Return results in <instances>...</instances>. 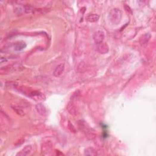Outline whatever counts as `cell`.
Listing matches in <instances>:
<instances>
[{
  "label": "cell",
  "instance_id": "cell-1",
  "mask_svg": "<svg viewBox=\"0 0 156 156\" xmlns=\"http://www.w3.org/2000/svg\"><path fill=\"white\" fill-rule=\"evenodd\" d=\"M78 126L81 131L84 132L86 137L89 140H94L96 138V134L93 130L91 128L84 120L78 121Z\"/></svg>",
  "mask_w": 156,
  "mask_h": 156
},
{
  "label": "cell",
  "instance_id": "cell-2",
  "mask_svg": "<svg viewBox=\"0 0 156 156\" xmlns=\"http://www.w3.org/2000/svg\"><path fill=\"white\" fill-rule=\"evenodd\" d=\"M109 20L113 24H118L122 18V12L118 8H113L109 12Z\"/></svg>",
  "mask_w": 156,
  "mask_h": 156
},
{
  "label": "cell",
  "instance_id": "cell-3",
  "mask_svg": "<svg viewBox=\"0 0 156 156\" xmlns=\"http://www.w3.org/2000/svg\"><path fill=\"white\" fill-rule=\"evenodd\" d=\"M28 96L32 99L36 101H41L45 99V95L38 91H30L28 93Z\"/></svg>",
  "mask_w": 156,
  "mask_h": 156
},
{
  "label": "cell",
  "instance_id": "cell-4",
  "mask_svg": "<svg viewBox=\"0 0 156 156\" xmlns=\"http://www.w3.org/2000/svg\"><path fill=\"white\" fill-rule=\"evenodd\" d=\"M67 110L70 115L74 116H77L78 115V113H79L78 112L77 107L73 100H71L68 103V104L67 106Z\"/></svg>",
  "mask_w": 156,
  "mask_h": 156
},
{
  "label": "cell",
  "instance_id": "cell-5",
  "mask_svg": "<svg viewBox=\"0 0 156 156\" xmlns=\"http://www.w3.org/2000/svg\"><path fill=\"white\" fill-rule=\"evenodd\" d=\"M104 38H105L104 33V32H102V31H96L93 36V40L96 45L102 43L104 40Z\"/></svg>",
  "mask_w": 156,
  "mask_h": 156
},
{
  "label": "cell",
  "instance_id": "cell-6",
  "mask_svg": "<svg viewBox=\"0 0 156 156\" xmlns=\"http://www.w3.org/2000/svg\"><path fill=\"white\" fill-rule=\"evenodd\" d=\"M151 38V35L149 33L144 34L140 38V40H139L140 45L142 47L146 46L150 40Z\"/></svg>",
  "mask_w": 156,
  "mask_h": 156
},
{
  "label": "cell",
  "instance_id": "cell-7",
  "mask_svg": "<svg viewBox=\"0 0 156 156\" xmlns=\"http://www.w3.org/2000/svg\"><path fill=\"white\" fill-rule=\"evenodd\" d=\"M97 50L99 53L101 54H105L107 53L109 51V48L107 44L106 43H101L97 45Z\"/></svg>",
  "mask_w": 156,
  "mask_h": 156
},
{
  "label": "cell",
  "instance_id": "cell-8",
  "mask_svg": "<svg viewBox=\"0 0 156 156\" xmlns=\"http://www.w3.org/2000/svg\"><path fill=\"white\" fill-rule=\"evenodd\" d=\"M32 151V146L31 145L25 146L18 153H17V156H27L29 155Z\"/></svg>",
  "mask_w": 156,
  "mask_h": 156
},
{
  "label": "cell",
  "instance_id": "cell-9",
  "mask_svg": "<svg viewBox=\"0 0 156 156\" xmlns=\"http://www.w3.org/2000/svg\"><path fill=\"white\" fill-rule=\"evenodd\" d=\"M64 70H65V64L63 63H61L59 64L54 69L53 71V75L55 77H59L63 73Z\"/></svg>",
  "mask_w": 156,
  "mask_h": 156
},
{
  "label": "cell",
  "instance_id": "cell-10",
  "mask_svg": "<svg viewBox=\"0 0 156 156\" xmlns=\"http://www.w3.org/2000/svg\"><path fill=\"white\" fill-rule=\"evenodd\" d=\"M52 150V143L50 141H48L43 143L42 147V151L43 155L49 154Z\"/></svg>",
  "mask_w": 156,
  "mask_h": 156
},
{
  "label": "cell",
  "instance_id": "cell-11",
  "mask_svg": "<svg viewBox=\"0 0 156 156\" xmlns=\"http://www.w3.org/2000/svg\"><path fill=\"white\" fill-rule=\"evenodd\" d=\"M36 110L37 111V112L41 115L42 116H46L48 114V111L46 108L45 107V106L44 105H43L42 104H38L36 105L35 106Z\"/></svg>",
  "mask_w": 156,
  "mask_h": 156
},
{
  "label": "cell",
  "instance_id": "cell-12",
  "mask_svg": "<svg viewBox=\"0 0 156 156\" xmlns=\"http://www.w3.org/2000/svg\"><path fill=\"white\" fill-rule=\"evenodd\" d=\"M12 109L15 111V112L18 114V115L21 116H23L25 115V112L24 111L23 109L17 104H14V105H12Z\"/></svg>",
  "mask_w": 156,
  "mask_h": 156
},
{
  "label": "cell",
  "instance_id": "cell-13",
  "mask_svg": "<svg viewBox=\"0 0 156 156\" xmlns=\"http://www.w3.org/2000/svg\"><path fill=\"white\" fill-rule=\"evenodd\" d=\"M84 155L86 156H95L97 155V152L93 148L88 147L85 149Z\"/></svg>",
  "mask_w": 156,
  "mask_h": 156
},
{
  "label": "cell",
  "instance_id": "cell-14",
  "mask_svg": "<svg viewBox=\"0 0 156 156\" xmlns=\"http://www.w3.org/2000/svg\"><path fill=\"white\" fill-rule=\"evenodd\" d=\"M99 19V15L96 14H91L87 17V20L89 22H96Z\"/></svg>",
  "mask_w": 156,
  "mask_h": 156
},
{
  "label": "cell",
  "instance_id": "cell-15",
  "mask_svg": "<svg viewBox=\"0 0 156 156\" xmlns=\"http://www.w3.org/2000/svg\"><path fill=\"white\" fill-rule=\"evenodd\" d=\"M26 45L25 44V43L21 42H18L15 44L14 49L17 51H20L23 50L24 48H26Z\"/></svg>",
  "mask_w": 156,
  "mask_h": 156
},
{
  "label": "cell",
  "instance_id": "cell-16",
  "mask_svg": "<svg viewBox=\"0 0 156 156\" xmlns=\"http://www.w3.org/2000/svg\"><path fill=\"white\" fill-rule=\"evenodd\" d=\"M68 128H69V129L70 130L71 132H73V133L76 132V130L74 126L71 124V123L70 121H68Z\"/></svg>",
  "mask_w": 156,
  "mask_h": 156
},
{
  "label": "cell",
  "instance_id": "cell-17",
  "mask_svg": "<svg viewBox=\"0 0 156 156\" xmlns=\"http://www.w3.org/2000/svg\"><path fill=\"white\" fill-rule=\"evenodd\" d=\"M6 61H7V60H6V59H5V58H4V57H1V63L5 62H6Z\"/></svg>",
  "mask_w": 156,
  "mask_h": 156
}]
</instances>
